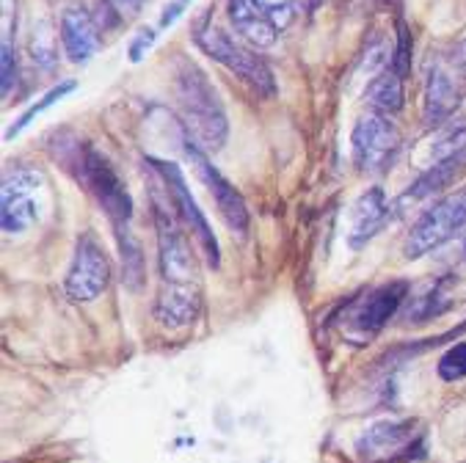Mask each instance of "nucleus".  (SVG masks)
Here are the masks:
<instances>
[{
  "label": "nucleus",
  "mask_w": 466,
  "mask_h": 463,
  "mask_svg": "<svg viewBox=\"0 0 466 463\" xmlns=\"http://www.w3.org/2000/svg\"><path fill=\"white\" fill-rule=\"evenodd\" d=\"M174 100L182 116V130L205 152H216L227 144L229 122L224 103L210 77L188 58H179L174 72Z\"/></svg>",
  "instance_id": "obj_1"
},
{
  "label": "nucleus",
  "mask_w": 466,
  "mask_h": 463,
  "mask_svg": "<svg viewBox=\"0 0 466 463\" xmlns=\"http://www.w3.org/2000/svg\"><path fill=\"white\" fill-rule=\"evenodd\" d=\"M194 42L221 66H227L229 72H235L243 83H248L257 95L270 97L276 91V80L270 66L265 64L262 55H257L254 50L243 47L240 42H235L229 34H224L221 28L210 25L208 20L197 23L194 28Z\"/></svg>",
  "instance_id": "obj_2"
},
{
  "label": "nucleus",
  "mask_w": 466,
  "mask_h": 463,
  "mask_svg": "<svg viewBox=\"0 0 466 463\" xmlns=\"http://www.w3.org/2000/svg\"><path fill=\"white\" fill-rule=\"evenodd\" d=\"M400 144H403L400 127L392 122L390 114L367 111L364 116H359L350 133L353 166L361 174H379L395 160V155L400 152Z\"/></svg>",
  "instance_id": "obj_3"
},
{
  "label": "nucleus",
  "mask_w": 466,
  "mask_h": 463,
  "mask_svg": "<svg viewBox=\"0 0 466 463\" xmlns=\"http://www.w3.org/2000/svg\"><path fill=\"white\" fill-rule=\"evenodd\" d=\"M463 226H466V185L455 194L444 196L441 202H436L431 210H425L417 218V224L406 237V248H403L406 259H420L436 251L439 246L452 240Z\"/></svg>",
  "instance_id": "obj_4"
},
{
  "label": "nucleus",
  "mask_w": 466,
  "mask_h": 463,
  "mask_svg": "<svg viewBox=\"0 0 466 463\" xmlns=\"http://www.w3.org/2000/svg\"><path fill=\"white\" fill-rule=\"evenodd\" d=\"M149 166L155 168V174L160 176L163 182V191L166 196L171 199V207L177 210V216L182 218V224L188 226V232L197 237L199 243V251L205 254L208 265L218 267L221 262V254H218V240L205 218V213L199 210L197 199L191 196V188H188V182H185V174L177 163H166V160H155L149 157Z\"/></svg>",
  "instance_id": "obj_5"
},
{
  "label": "nucleus",
  "mask_w": 466,
  "mask_h": 463,
  "mask_svg": "<svg viewBox=\"0 0 466 463\" xmlns=\"http://www.w3.org/2000/svg\"><path fill=\"white\" fill-rule=\"evenodd\" d=\"M77 166H80V176L86 182V188L95 194V199L100 202V207L111 218V226L114 229L130 226L133 199L127 194V185L116 174V168L91 146L83 149V155L77 157Z\"/></svg>",
  "instance_id": "obj_6"
},
{
  "label": "nucleus",
  "mask_w": 466,
  "mask_h": 463,
  "mask_svg": "<svg viewBox=\"0 0 466 463\" xmlns=\"http://www.w3.org/2000/svg\"><path fill=\"white\" fill-rule=\"evenodd\" d=\"M155 226H157V262L163 285H199V259L174 221V216L155 202Z\"/></svg>",
  "instance_id": "obj_7"
},
{
  "label": "nucleus",
  "mask_w": 466,
  "mask_h": 463,
  "mask_svg": "<svg viewBox=\"0 0 466 463\" xmlns=\"http://www.w3.org/2000/svg\"><path fill=\"white\" fill-rule=\"evenodd\" d=\"M182 149H185V157L191 160L197 176L205 182V188H208L210 196L216 199V207H218L224 224H227L232 232L243 235V232L248 229V207H246L240 191L235 188V185H232L213 163H210L208 152H205L188 133H185V130H182Z\"/></svg>",
  "instance_id": "obj_8"
},
{
  "label": "nucleus",
  "mask_w": 466,
  "mask_h": 463,
  "mask_svg": "<svg viewBox=\"0 0 466 463\" xmlns=\"http://www.w3.org/2000/svg\"><path fill=\"white\" fill-rule=\"evenodd\" d=\"M108 279H111V265L103 246L91 235H83L75 246V257L66 270V282H64L66 296L75 304H88L103 296Z\"/></svg>",
  "instance_id": "obj_9"
},
{
  "label": "nucleus",
  "mask_w": 466,
  "mask_h": 463,
  "mask_svg": "<svg viewBox=\"0 0 466 463\" xmlns=\"http://www.w3.org/2000/svg\"><path fill=\"white\" fill-rule=\"evenodd\" d=\"M42 174L36 168H15L4 176V210H0V224H4L6 235L25 232L39 218L36 191L42 188Z\"/></svg>",
  "instance_id": "obj_10"
},
{
  "label": "nucleus",
  "mask_w": 466,
  "mask_h": 463,
  "mask_svg": "<svg viewBox=\"0 0 466 463\" xmlns=\"http://www.w3.org/2000/svg\"><path fill=\"white\" fill-rule=\"evenodd\" d=\"M409 298V282H390L367 293L350 315V323L361 334H379Z\"/></svg>",
  "instance_id": "obj_11"
},
{
  "label": "nucleus",
  "mask_w": 466,
  "mask_h": 463,
  "mask_svg": "<svg viewBox=\"0 0 466 463\" xmlns=\"http://www.w3.org/2000/svg\"><path fill=\"white\" fill-rule=\"evenodd\" d=\"M455 66L433 64L425 83V100H422V122L428 127H441L447 119H452L458 103H461V86L455 77Z\"/></svg>",
  "instance_id": "obj_12"
},
{
  "label": "nucleus",
  "mask_w": 466,
  "mask_h": 463,
  "mask_svg": "<svg viewBox=\"0 0 466 463\" xmlns=\"http://www.w3.org/2000/svg\"><path fill=\"white\" fill-rule=\"evenodd\" d=\"M202 309V293L199 285H160L157 301H155V320L168 328H185L199 317Z\"/></svg>",
  "instance_id": "obj_13"
},
{
  "label": "nucleus",
  "mask_w": 466,
  "mask_h": 463,
  "mask_svg": "<svg viewBox=\"0 0 466 463\" xmlns=\"http://www.w3.org/2000/svg\"><path fill=\"white\" fill-rule=\"evenodd\" d=\"M414 438V422L411 419H379L372 422L359 438H356V452L359 458H390Z\"/></svg>",
  "instance_id": "obj_14"
},
{
  "label": "nucleus",
  "mask_w": 466,
  "mask_h": 463,
  "mask_svg": "<svg viewBox=\"0 0 466 463\" xmlns=\"http://www.w3.org/2000/svg\"><path fill=\"white\" fill-rule=\"evenodd\" d=\"M392 210L384 199V191L381 188H370L367 194L359 196V202L353 205L350 210V232H348V243L353 248H361L367 246L372 237H376L384 224L390 221Z\"/></svg>",
  "instance_id": "obj_15"
},
{
  "label": "nucleus",
  "mask_w": 466,
  "mask_h": 463,
  "mask_svg": "<svg viewBox=\"0 0 466 463\" xmlns=\"http://www.w3.org/2000/svg\"><path fill=\"white\" fill-rule=\"evenodd\" d=\"M61 42L72 64H86L100 47L97 23L88 9H66L61 15Z\"/></svg>",
  "instance_id": "obj_16"
},
{
  "label": "nucleus",
  "mask_w": 466,
  "mask_h": 463,
  "mask_svg": "<svg viewBox=\"0 0 466 463\" xmlns=\"http://www.w3.org/2000/svg\"><path fill=\"white\" fill-rule=\"evenodd\" d=\"M466 171V149L452 155V157H444L439 163H431L414 182L411 188L400 196L398 207H406V205H414V202H422V199H431L436 194H441L444 188H450V185Z\"/></svg>",
  "instance_id": "obj_17"
},
{
  "label": "nucleus",
  "mask_w": 466,
  "mask_h": 463,
  "mask_svg": "<svg viewBox=\"0 0 466 463\" xmlns=\"http://www.w3.org/2000/svg\"><path fill=\"white\" fill-rule=\"evenodd\" d=\"M229 20L235 25V31L254 47L265 50V47H273L276 39H279V31L276 25L257 9L254 0H229Z\"/></svg>",
  "instance_id": "obj_18"
},
{
  "label": "nucleus",
  "mask_w": 466,
  "mask_h": 463,
  "mask_svg": "<svg viewBox=\"0 0 466 463\" xmlns=\"http://www.w3.org/2000/svg\"><path fill=\"white\" fill-rule=\"evenodd\" d=\"M452 285H455L452 276L425 285L417 296L406 298L409 307H406V315H403V317H406L409 323H428V320L439 317V315L450 307V287H452Z\"/></svg>",
  "instance_id": "obj_19"
},
{
  "label": "nucleus",
  "mask_w": 466,
  "mask_h": 463,
  "mask_svg": "<svg viewBox=\"0 0 466 463\" xmlns=\"http://www.w3.org/2000/svg\"><path fill=\"white\" fill-rule=\"evenodd\" d=\"M364 100L372 106V111H381V114H398L403 108V77L387 66L381 75H376L370 83H367V91H364Z\"/></svg>",
  "instance_id": "obj_20"
},
{
  "label": "nucleus",
  "mask_w": 466,
  "mask_h": 463,
  "mask_svg": "<svg viewBox=\"0 0 466 463\" xmlns=\"http://www.w3.org/2000/svg\"><path fill=\"white\" fill-rule=\"evenodd\" d=\"M114 232H116V240H119V254H122V282H125L127 290L138 293L141 285H144V276H147L141 243L133 237L130 226H122V229H114Z\"/></svg>",
  "instance_id": "obj_21"
},
{
  "label": "nucleus",
  "mask_w": 466,
  "mask_h": 463,
  "mask_svg": "<svg viewBox=\"0 0 466 463\" xmlns=\"http://www.w3.org/2000/svg\"><path fill=\"white\" fill-rule=\"evenodd\" d=\"M4 36H0V88L4 97H9L12 80L17 72V55H15V31H17V15H15V0H4Z\"/></svg>",
  "instance_id": "obj_22"
},
{
  "label": "nucleus",
  "mask_w": 466,
  "mask_h": 463,
  "mask_svg": "<svg viewBox=\"0 0 466 463\" xmlns=\"http://www.w3.org/2000/svg\"><path fill=\"white\" fill-rule=\"evenodd\" d=\"M466 149V119L452 116L441 127H436L433 144H431V163H439L444 157H452Z\"/></svg>",
  "instance_id": "obj_23"
},
{
  "label": "nucleus",
  "mask_w": 466,
  "mask_h": 463,
  "mask_svg": "<svg viewBox=\"0 0 466 463\" xmlns=\"http://www.w3.org/2000/svg\"><path fill=\"white\" fill-rule=\"evenodd\" d=\"M75 86H77L75 80H64V83L53 86V88L47 91V95H45V97H42V100H39L36 106H31V108H28V111H25V114H23V116L17 119V125H15V127H9L6 138L12 141L15 136H20V133H23V130H25V127H28V125H31V122H34V119L39 116V114H42V111H47V108H50L53 103L64 100V97L69 95V91H75Z\"/></svg>",
  "instance_id": "obj_24"
},
{
  "label": "nucleus",
  "mask_w": 466,
  "mask_h": 463,
  "mask_svg": "<svg viewBox=\"0 0 466 463\" xmlns=\"http://www.w3.org/2000/svg\"><path fill=\"white\" fill-rule=\"evenodd\" d=\"M254 4L276 25L279 34H282L285 28H290L301 12V0H254Z\"/></svg>",
  "instance_id": "obj_25"
},
{
  "label": "nucleus",
  "mask_w": 466,
  "mask_h": 463,
  "mask_svg": "<svg viewBox=\"0 0 466 463\" xmlns=\"http://www.w3.org/2000/svg\"><path fill=\"white\" fill-rule=\"evenodd\" d=\"M439 378L452 384L466 378V342L452 345L441 358H439Z\"/></svg>",
  "instance_id": "obj_26"
},
{
  "label": "nucleus",
  "mask_w": 466,
  "mask_h": 463,
  "mask_svg": "<svg viewBox=\"0 0 466 463\" xmlns=\"http://www.w3.org/2000/svg\"><path fill=\"white\" fill-rule=\"evenodd\" d=\"M31 55L36 64L42 66H53L56 64V42H53V34H50V25L47 23H39L34 28V36H31Z\"/></svg>",
  "instance_id": "obj_27"
},
{
  "label": "nucleus",
  "mask_w": 466,
  "mask_h": 463,
  "mask_svg": "<svg viewBox=\"0 0 466 463\" xmlns=\"http://www.w3.org/2000/svg\"><path fill=\"white\" fill-rule=\"evenodd\" d=\"M409 66H411V34H409V25L400 20L398 23V45L392 50V69L406 77L409 75Z\"/></svg>",
  "instance_id": "obj_28"
},
{
  "label": "nucleus",
  "mask_w": 466,
  "mask_h": 463,
  "mask_svg": "<svg viewBox=\"0 0 466 463\" xmlns=\"http://www.w3.org/2000/svg\"><path fill=\"white\" fill-rule=\"evenodd\" d=\"M155 39H157V34H155V31H141V34L133 39V45H130V61H133V64H138V61L144 58V53L155 45Z\"/></svg>",
  "instance_id": "obj_29"
},
{
  "label": "nucleus",
  "mask_w": 466,
  "mask_h": 463,
  "mask_svg": "<svg viewBox=\"0 0 466 463\" xmlns=\"http://www.w3.org/2000/svg\"><path fill=\"white\" fill-rule=\"evenodd\" d=\"M452 66H455V72L466 80V39L455 47V55H452Z\"/></svg>",
  "instance_id": "obj_30"
},
{
  "label": "nucleus",
  "mask_w": 466,
  "mask_h": 463,
  "mask_svg": "<svg viewBox=\"0 0 466 463\" xmlns=\"http://www.w3.org/2000/svg\"><path fill=\"white\" fill-rule=\"evenodd\" d=\"M182 9H185V0H179V4H171V6L166 9V15L160 17V28H168V25H174V23H177V17L182 15Z\"/></svg>",
  "instance_id": "obj_31"
},
{
  "label": "nucleus",
  "mask_w": 466,
  "mask_h": 463,
  "mask_svg": "<svg viewBox=\"0 0 466 463\" xmlns=\"http://www.w3.org/2000/svg\"><path fill=\"white\" fill-rule=\"evenodd\" d=\"M111 4L122 15H138V9L144 6V0H111Z\"/></svg>",
  "instance_id": "obj_32"
},
{
  "label": "nucleus",
  "mask_w": 466,
  "mask_h": 463,
  "mask_svg": "<svg viewBox=\"0 0 466 463\" xmlns=\"http://www.w3.org/2000/svg\"><path fill=\"white\" fill-rule=\"evenodd\" d=\"M185 4H188V0H185Z\"/></svg>",
  "instance_id": "obj_33"
}]
</instances>
